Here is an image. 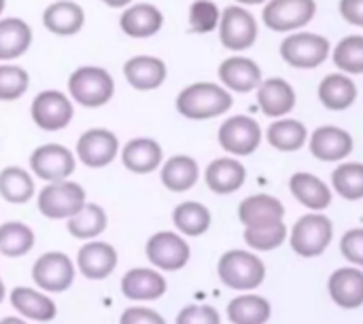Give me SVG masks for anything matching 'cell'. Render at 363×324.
<instances>
[{"instance_id": "cell-37", "label": "cell", "mask_w": 363, "mask_h": 324, "mask_svg": "<svg viewBox=\"0 0 363 324\" xmlns=\"http://www.w3.org/2000/svg\"><path fill=\"white\" fill-rule=\"evenodd\" d=\"M34 231L19 223V221H9L0 225V255L17 259L28 255L34 248Z\"/></svg>"}, {"instance_id": "cell-15", "label": "cell", "mask_w": 363, "mask_h": 324, "mask_svg": "<svg viewBox=\"0 0 363 324\" xmlns=\"http://www.w3.org/2000/svg\"><path fill=\"white\" fill-rule=\"evenodd\" d=\"M164 25V13L151 2H132L121 8L119 28L130 38H151Z\"/></svg>"}, {"instance_id": "cell-23", "label": "cell", "mask_w": 363, "mask_h": 324, "mask_svg": "<svg viewBox=\"0 0 363 324\" xmlns=\"http://www.w3.org/2000/svg\"><path fill=\"white\" fill-rule=\"evenodd\" d=\"M204 180H206V187L213 193H217V195H230V193H236L245 185V180H247V168L238 159L219 157V159H213L206 166Z\"/></svg>"}, {"instance_id": "cell-9", "label": "cell", "mask_w": 363, "mask_h": 324, "mask_svg": "<svg viewBox=\"0 0 363 324\" xmlns=\"http://www.w3.org/2000/svg\"><path fill=\"white\" fill-rule=\"evenodd\" d=\"M77 168V157L74 153L64 146V144H40L32 151L30 155V170L34 176H38L45 183H55V180H66L72 176Z\"/></svg>"}, {"instance_id": "cell-44", "label": "cell", "mask_w": 363, "mask_h": 324, "mask_svg": "<svg viewBox=\"0 0 363 324\" xmlns=\"http://www.w3.org/2000/svg\"><path fill=\"white\" fill-rule=\"evenodd\" d=\"M177 324H221V318L211 306H187L179 312Z\"/></svg>"}, {"instance_id": "cell-10", "label": "cell", "mask_w": 363, "mask_h": 324, "mask_svg": "<svg viewBox=\"0 0 363 324\" xmlns=\"http://www.w3.org/2000/svg\"><path fill=\"white\" fill-rule=\"evenodd\" d=\"M119 138L106 127H89L77 140V159L87 168H106L119 155Z\"/></svg>"}, {"instance_id": "cell-21", "label": "cell", "mask_w": 363, "mask_h": 324, "mask_svg": "<svg viewBox=\"0 0 363 324\" xmlns=\"http://www.w3.org/2000/svg\"><path fill=\"white\" fill-rule=\"evenodd\" d=\"M77 265H79V270H81V274L85 278L104 280L117 267V250L106 242L91 240V242H87V244H83L79 248Z\"/></svg>"}, {"instance_id": "cell-35", "label": "cell", "mask_w": 363, "mask_h": 324, "mask_svg": "<svg viewBox=\"0 0 363 324\" xmlns=\"http://www.w3.org/2000/svg\"><path fill=\"white\" fill-rule=\"evenodd\" d=\"M34 176L19 168V166H9L0 172V195L9 204H28L34 197Z\"/></svg>"}, {"instance_id": "cell-48", "label": "cell", "mask_w": 363, "mask_h": 324, "mask_svg": "<svg viewBox=\"0 0 363 324\" xmlns=\"http://www.w3.org/2000/svg\"><path fill=\"white\" fill-rule=\"evenodd\" d=\"M238 4H247V6H253V4H264L266 0H236Z\"/></svg>"}, {"instance_id": "cell-39", "label": "cell", "mask_w": 363, "mask_h": 324, "mask_svg": "<svg viewBox=\"0 0 363 324\" xmlns=\"http://www.w3.org/2000/svg\"><path fill=\"white\" fill-rule=\"evenodd\" d=\"M287 238V227L283 221L279 223H268V225H255V227H245V242L249 248L259 250V253H270L277 250Z\"/></svg>"}, {"instance_id": "cell-26", "label": "cell", "mask_w": 363, "mask_h": 324, "mask_svg": "<svg viewBox=\"0 0 363 324\" xmlns=\"http://www.w3.org/2000/svg\"><path fill=\"white\" fill-rule=\"evenodd\" d=\"M289 191L291 195L308 210L321 212L328 210L332 204V189L315 174L298 172L289 178Z\"/></svg>"}, {"instance_id": "cell-14", "label": "cell", "mask_w": 363, "mask_h": 324, "mask_svg": "<svg viewBox=\"0 0 363 324\" xmlns=\"http://www.w3.org/2000/svg\"><path fill=\"white\" fill-rule=\"evenodd\" d=\"M32 278L47 293H64L74 282V265L64 253H45L34 263Z\"/></svg>"}, {"instance_id": "cell-32", "label": "cell", "mask_w": 363, "mask_h": 324, "mask_svg": "<svg viewBox=\"0 0 363 324\" xmlns=\"http://www.w3.org/2000/svg\"><path fill=\"white\" fill-rule=\"evenodd\" d=\"M272 316V306L259 295H238L228 303V318L232 324H266Z\"/></svg>"}, {"instance_id": "cell-24", "label": "cell", "mask_w": 363, "mask_h": 324, "mask_svg": "<svg viewBox=\"0 0 363 324\" xmlns=\"http://www.w3.org/2000/svg\"><path fill=\"white\" fill-rule=\"evenodd\" d=\"M257 104L268 117H283L296 108V91L285 79H266L259 83Z\"/></svg>"}, {"instance_id": "cell-22", "label": "cell", "mask_w": 363, "mask_h": 324, "mask_svg": "<svg viewBox=\"0 0 363 324\" xmlns=\"http://www.w3.org/2000/svg\"><path fill=\"white\" fill-rule=\"evenodd\" d=\"M43 25L55 36H74L85 25V11L74 0H55L43 11Z\"/></svg>"}, {"instance_id": "cell-31", "label": "cell", "mask_w": 363, "mask_h": 324, "mask_svg": "<svg viewBox=\"0 0 363 324\" xmlns=\"http://www.w3.org/2000/svg\"><path fill=\"white\" fill-rule=\"evenodd\" d=\"M319 100L330 110H347L357 100V85L347 74H328L319 83Z\"/></svg>"}, {"instance_id": "cell-25", "label": "cell", "mask_w": 363, "mask_h": 324, "mask_svg": "<svg viewBox=\"0 0 363 324\" xmlns=\"http://www.w3.org/2000/svg\"><path fill=\"white\" fill-rule=\"evenodd\" d=\"M168 284L162 274L149 267L130 270L121 280V293L134 301H153L166 293Z\"/></svg>"}, {"instance_id": "cell-3", "label": "cell", "mask_w": 363, "mask_h": 324, "mask_svg": "<svg viewBox=\"0 0 363 324\" xmlns=\"http://www.w3.org/2000/svg\"><path fill=\"white\" fill-rule=\"evenodd\" d=\"M217 274L232 291H255L266 280V265L253 253L228 250L217 263Z\"/></svg>"}, {"instance_id": "cell-38", "label": "cell", "mask_w": 363, "mask_h": 324, "mask_svg": "<svg viewBox=\"0 0 363 324\" xmlns=\"http://www.w3.org/2000/svg\"><path fill=\"white\" fill-rule=\"evenodd\" d=\"M332 187L340 197L349 202L363 199V163L359 161L340 163L332 174Z\"/></svg>"}, {"instance_id": "cell-52", "label": "cell", "mask_w": 363, "mask_h": 324, "mask_svg": "<svg viewBox=\"0 0 363 324\" xmlns=\"http://www.w3.org/2000/svg\"><path fill=\"white\" fill-rule=\"evenodd\" d=\"M362 28H363V25H362Z\"/></svg>"}, {"instance_id": "cell-7", "label": "cell", "mask_w": 363, "mask_h": 324, "mask_svg": "<svg viewBox=\"0 0 363 324\" xmlns=\"http://www.w3.org/2000/svg\"><path fill=\"white\" fill-rule=\"evenodd\" d=\"M330 40L315 32H298L281 42V57L294 68H317L330 57Z\"/></svg>"}, {"instance_id": "cell-40", "label": "cell", "mask_w": 363, "mask_h": 324, "mask_svg": "<svg viewBox=\"0 0 363 324\" xmlns=\"http://www.w3.org/2000/svg\"><path fill=\"white\" fill-rule=\"evenodd\" d=\"M334 64L347 74H363V36H345L332 53Z\"/></svg>"}, {"instance_id": "cell-29", "label": "cell", "mask_w": 363, "mask_h": 324, "mask_svg": "<svg viewBox=\"0 0 363 324\" xmlns=\"http://www.w3.org/2000/svg\"><path fill=\"white\" fill-rule=\"evenodd\" d=\"M162 185L172 193H185L191 187H196L200 178V166L189 155H174L162 163L160 172Z\"/></svg>"}, {"instance_id": "cell-27", "label": "cell", "mask_w": 363, "mask_h": 324, "mask_svg": "<svg viewBox=\"0 0 363 324\" xmlns=\"http://www.w3.org/2000/svg\"><path fill=\"white\" fill-rule=\"evenodd\" d=\"M32 47V28L21 17H0V62H15Z\"/></svg>"}, {"instance_id": "cell-2", "label": "cell", "mask_w": 363, "mask_h": 324, "mask_svg": "<svg viewBox=\"0 0 363 324\" xmlns=\"http://www.w3.org/2000/svg\"><path fill=\"white\" fill-rule=\"evenodd\" d=\"M68 96L83 108H102L115 96V79L102 66H79L68 76Z\"/></svg>"}, {"instance_id": "cell-16", "label": "cell", "mask_w": 363, "mask_h": 324, "mask_svg": "<svg viewBox=\"0 0 363 324\" xmlns=\"http://www.w3.org/2000/svg\"><path fill=\"white\" fill-rule=\"evenodd\" d=\"M123 76L136 91H155L166 83L168 66L155 55H134L123 64Z\"/></svg>"}, {"instance_id": "cell-42", "label": "cell", "mask_w": 363, "mask_h": 324, "mask_svg": "<svg viewBox=\"0 0 363 324\" xmlns=\"http://www.w3.org/2000/svg\"><path fill=\"white\" fill-rule=\"evenodd\" d=\"M221 11L213 0H194L189 6V30L196 34H208L219 28Z\"/></svg>"}, {"instance_id": "cell-19", "label": "cell", "mask_w": 363, "mask_h": 324, "mask_svg": "<svg viewBox=\"0 0 363 324\" xmlns=\"http://www.w3.org/2000/svg\"><path fill=\"white\" fill-rule=\"evenodd\" d=\"M311 153L319 161H342L353 153V136L336 125H321L311 136Z\"/></svg>"}, {"instance_id": "cell-41", "label": "cell", "mask_w": 363, "mask_h": 324, "mask_svg": "<svg viewBox=\"0 0 363 324\" xmlns=\"http://www.w3.org/2000/svg\"><path fill=\"white\" fill-rule=\"evenodd\" d=\"M30 87V74L26 68L13 62H0V102L19 100Z\"/></svg>"}, {"instance_id": "cell-4", "label": "cell", "mask_w": 363, "mask_h": 324, "mask_svg": "<svg viewBox=\"0 0 363 324\" xmlns=\"http://www.w3.org/2000/svg\"><path fill=\"white\" fill-rule=\"evenodd\" d=\"M332 238H334V223L321 212H311L296 221V225L291 227L289 244L296 255L304 259H313L328 250Z\"/></svg>"}, {"instance_id": "cell-8", "label": "cell", "mask_w": 363, "mask_h": 324, "mask_svg": "<svg viewBox=\"0 0 363 324\" xmlns=\"http://www.w3.org/2000/svg\"><path fill=\"white\" fill-rule=\"evenodd\" d=\"M219 144L234 157H249L262 144V127L253 117L234 115L225 119L219 127Z\"/></svg>"}, {"instance_id": "cell-17", "label": "cell", "mask_w": 363, "mask_h": 324, "mask_svg": "<svg viewBox=\"0 0 363 324\" xmlns=\"http://www.w3.org/2000/svg\"><path fill=\"white\" fill-rule=\"evenodd\" d=\"M219 81L228 91L249 93L259 87L264 76H262V68L257 66V62L234 55L219 64Z\"/></svg>"}, {"instance_id": "cell-34", "label": "cell", "mask_w": 363, "mask_h": 324, "mask_svg": "<svg viewBox=\"0 0 363 324\" xmlns=\"http://www.w3.org/2000/svg\"><path fill=\"white\" fill-rule=\"evenodd\" d=\"M266 138L277 151L294 153L306 144L308 132H306V125L298 119H279L268 125Z\"/></svg>"}, {"instance_id": "cell-12", "label": "cell", "mask_w": 363, "mask_h": 324, "mask_svg": "<svg viewBox=\"0 0 363 324\" xmlns=\"http://www.w3.org/2000/svg\"><path fill=\"white\" fill-rule=\"evenodd\" d=\"M221 45L230 51H245L257 40V21L245 6H225L219 19Z\"/></svg>"}, {"instance_id": "cell-43", "label": "cell", "mask_w": 363, "mask_h": 324, "mask_svg": "<svg viewBox=\"0 0 363 324\" xmlns=\"http://www.w3.org/2000/svg\"><path fill=\"white\" fill-rule=\"evenodd\" d=\"M340 253L353 265L363 267V229H349L340 240Z\"/></svg>"}, {"instance_id": "cell-13", "label": "cell", "mask_w": 363, "mask_h": 324, "mask_svg": "<svg viewBox=\"0 0 363 324\" xmlns=\"http://www.w3.org/2000/svg\"><path fill=\"white\" fill-rule=\"evenodd\" d=\"M147 259L164 272H179L187 265L191 248L183 236L174 231H157L147 242Z\"/></svg>"}, {"instance_id": "cell-51", "label": "cell", "mask_w": 363, "mask_h": 324, "mask_svg": "<svg viewBox=\"0 0 363 324\" xmlns=\"http://www.w3.org/2000/svg\"><path fill=\"white\" fill-rule=\"evenodd\" d=\"M4 6H6V0H0V17H2V11H4Z\"/></svg>"}, {"instance_id": "cell-45", "label": "cell", "mask_w": 363, "mask_h": 324, "mask_svg": "<svg viewBox=\"0 0 363 324\" xmlns=\"http://www.w3.org/2000/svg\"><path fill=\"white\" fill-rule=\"evenodd\" d=\"M119 324H166V320L153 312V310H147V308H130L123 312Z\"/></svg>"}, {"instance_id": "cell-20", "label": "cell", "mask_w": 363, "mask_h": 324, "mask_svg": "<svg viewBox=\"0 0 363 324\" xmlns=\"http://www.w3.org/2000/svg\"><path fill=\"white\" fill-rule=\"evenodd\" d=\"M332 301L342 310H359L363 306V272L357 267H340L328 280Z\"/></svg>"}, {"instance_id": "cell-11", "label": "cell", "mask_w": 363, "mask_h": 324, "mask_svg": "<svg viewBox=\"0 0 363 324\" xmlns=\"http://www.w3.org/2000/svg\"><path fill=\"white\" fill-rule=\"evenodd\" d=\"M317 13L315 0H270L264 6V25L274 32H294L313 21Z\"/></svg>"}, {"instance_id": "cell-28", "label": "cell", "mask_w": 363, "mask_h": 324, "mask_svg": "<svg viewBox=\"0 0 363 324\" xmlns=\"http://www.w3.org/2000/svg\"><path fill=\"white\" fill-rule=\"evenodd\" d=\"M283 216H285V206L281 204V199L266 193L249 195L238 206V219L245 227L279 223L283 221Z\"/></svg>"}, {"instance_id": "cell-50", "label": "cell", "mask_w": 363, "mask_h": 324, "mask_svg": "<svg viewBox=\"0 0 363 324\" xmlns=\"http://www.w3.org/2000/svg\"><path fill=\"white\" fill-rule=\"evenodd\" d=\"M2 299H4V282L0 280V303H2Z\"/></svg>"}, {"instance_id": "cell-18", "label": "cell", "mask_w": 363, "mask_h": 324, "mask_svg": "<svg viewBox=\"0 0 363 324\" xmlns=\"http://www.w3.org/2000/svg\"><path fill=\"white\" fill-rule=\"evenodd\" d=\"M119 159L132 174H151L164 163V151L153 138H132L121 146Z\"/></svg>"}, {"instance_id": "cell-5", "label": "cell", "mask_w": 363, "mask_h": 324, "mask_svg": "<svg viewBox=\"0 0 363 324\" xmlns=\"http://www.w3.org/2000/svg\"><path fill=\"white\" fill-rule=\"evenodd\" d=\"M36 206L38 212L47 219L53 221L70 219L74 212H79L85 206V189L70 178L47 183L36 197Z\"/></svg>"}, {"instance_id": "cell-46", "label": "cell", "mask_w": 363, "mask_h": 324, "mask_svg": "<svg viewBox=\"0 0 363 324\" xmlns=\"http://www.w3.org/2000/svg\"><path fill=\"white\" fill-rule=\"evenodd\" d=\"M340 15L353 25H363V0H340Z\"/></svg>"}, {"instance_id": "cell-1", "label": "cell", "mask_w": 363, "mask_h": 324, "mask_svg": "<svg viewBox=\"0 0 363 324\" xmlns=\"http://www.w3.org/2000/svg\"><path fill=\"white\" fill-rule=\"evenodd\" d=\"M177 110L181 117L191 121H206L225 115L232 104V91H228L223 85L211 83V81H198L187 85L177 96Z\"/></svg>"}, {"instance_id": "cell-47", "label": "cell", "mask_w": 363, "mask_h": 324, "mask_svg": "<svg viewBox=\"0 0 363 324\" xmlns=\"http://www.w3.org/2000/svg\"><path fill=\"white\" fill-rule=\"evenodd\" d=\"M106 6H111V8H125L128 4H132L134 0H102Z\"/></svg>"}, {"instance_id": "cell-49", "label": "cell", "mask_w": 363, "mask_h": 324, "mask_svg": "<svg viewBox=\"0 0 363 324\" xmlns=\"http://www.w3.org/2000/svg\"><path fill=\"white\" fill-rule=\"evenodd\" d=\"M0 324H26L23 320H19V318H4V320H0Z\"/></svg>"}, {"instance_id": "cell-30", "label": "cell", "mask_w": 363, "mask_h": 324, "mask_svg": "<svg viewBox=\"0 0 363 324\" xmlns=\"http://www.w3.org/2000/svg\"><path fill=\"white\" fill-rule=\"evenodd\" d=\"M11 306L26 318L30 320H36V323H49L55 318V303L34 291V289H28V287H17L13 289L11 293Z\"/></svg>"}, {"instance_id": "cell-6", "label": "cell", "mask_w": 363, "mask_h": 324, "mask_svg": "<svg viewBox=\"0 0 363 324\" xmlns=\"http://www.w3.org/2000/svg\"><path fill=\"white\" fill-rule=\"evenodd\" d=\"M30 117L34 125L43 132H60L70 125L74 117V102L68 93L57 89L38 91L30 106Z\"/></svg>"}, {"instance_id": "cell-33", "label": "cell", "mask_w": 363, "mask_h": 324, "mask_svg": "<svg viewBox=\"0 0 363 324\" xmlns=\"http://www.w3.org/2000/svg\"><path fill=\"white\" fill-rule=\"evenodd\" d=\"M172 223L174 227L187 236V238H198V236H204L213 223V216H211V210L200 204V202H183L174 208L172 212Z\"/></svg>"}, {"instance_id": "cell-36", "label": "cell", "mask_w": 363, "mask_h": 324, "mask_svg": "<svg viewBox=\"0 0 363 324\" xmlns=\"http://www.w3.org/2000/svg\"><path fill=\"white\" fill-rule=\"evenodd\" d=\"M66 221H68V225H66L68 233L72 238H77V240H94V238H98L106 229V223H108L104 208H100L98 204H87V202L79 212H74Z\"/></svg>"}]
</instances>
